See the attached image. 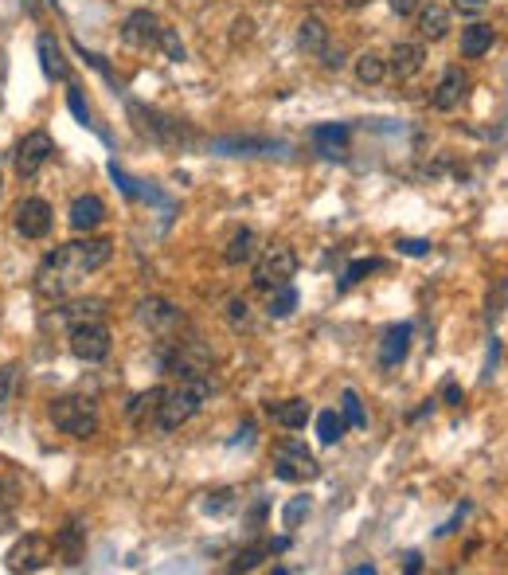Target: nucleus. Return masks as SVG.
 <instances>
[{"mask_svg": "<svg viewBox=\"0 0 508 575\" xmlns=\"http://www.w3.org/2000/svg\"><path fill=\"white\" fill-rule=\"evenodd\" d=\"M114 258V243L110 239H75L55 246L51 255L35 270V293L47 301H63L75 293V286L94 270H102Z\"/></svg>", "mask_w": 508, "mask_h": 575, "instance_id": "obj_1", "label": "nucleus"}, {"mask_svg": "<svg viewBox=\"0 0 508 575\" xmlns=\"http://www.w3.org/2000/svg\"><path fill=\"white\" fill-rule=\"evenodd\" d=\"M211 395V376H180L172 387H161L157 403V431H180Z\"/></svg>", "mask_w": 508, "mask_h": 575, "instance_id": "obj_2", "label": "nucleus"}, {"mask_svg": "<svg viewBox=\"0 0 508 575\" xmlns=\"http://www.w3.org/2000/svg\"><path fill=\"white\" fill-rule=\"evenodd\" d=\"M47 419H51L63 434H70V439H90V434H98V403H94L90 395H59V399H51Z\"/></svg>", "mask_w": 508, "mask_h": 575, "instance_id": "obj_3", "label": "nucleus"}, {"mask_svg": "<svg viewBox=\"0 0 508 575\" xmlns=\"http://www.w3.org/2000/svg\"><path fill=\"white\" fill-rule=\"evenodd\" d=\"M270 462H274V478L290 481V486H305V481L321 478V462L313 458V450L301 439H282L270 450Z\"/></svg>", "mask_w": 508, "mask_h": 575, "instance_id": "obj_4", "label": "nucleus"}, {"mask_svg": "<svg viewBox=\"0 0 508 575\" xmlns=\"http://www.w3.org/2000/svg\"><path fill=\"white\" fill-rule=\"evenodd\" d=\"M298 274V255H293L290 243H270L254 255V286L258 290H278Z\"/></svg>", "mask_w": 508, "mask_h": 575, "instance_id": "obj_5", "label": "nucleus"}, {"mask_svg": "<svg viewBox=\"0 0 508 575\" xmlns=\"http://www.w3.org/2000/svg\"><path fill=\"white\" fill-rule=\"evenodd\" d=\"M129 117H134V125H137L145 137L157 141V145L180 149L184 141H192V129H188L184 122H176V117H169V114H157V110H145V106L129 102Z\"/></svg>", "mask_w": 508, "mask_h": 575, "instance_id": "obj_6", "label": "nucleus"}, {"mask_svg": "<svg viewBox=\"0 0 508 575\" xmlns=\"http://www.w3.org/2000/svg\"><path fill=\"white\" fill-rule=\"evenodd\" d=\"M51 560H55V544L47 536H35V533L16 540V544L8 548V556H5L8 571H43Z\"/></svg>", "mask_w": 508, "mask_h": 575, "instance_id": "obj_7", "label": "nucleus"}, {"mask_svg": "<svg viewBox=\"0 0 508 575\" xmlns=\"http://www.w3.org/2000/svg\"><path fill=\"white\" fill-rule=\"evenodd\" d=\"M137 321L149 329L152 337H172V333H184V313L176 310L172 301H164V298H145L137 305Z\"/></svg>", "mask_w": 508, "mask_h": 575, "instance_id": "obj_8", "label": "nucleus"}, {"mask_svg": "<svg viewBox=\"0 0 508 575\" xmlns=\"http://www.w3.org/2000/svg\"><path fill=\"white\" fill-rule=\"evenodd\" d=\"M12 223H16V231L23 235V239H47L51 235V204H47L43 196H28V199H20L16 211H12Z\"/></svg>", "mask_w": 508, "mask_h": 575, "instance_id": "obj_9", "label": "nucleus"}, {"mask_svg": "<svg viewBox=\"0 0 508 575\" xmlns=\"http://www.w3.org/2000/svg\"><path fill=\"white\" fill-rule=\"evenodd\" d=\"M51 153H55V141H51L47 129H32V134H23V141L16 145V176L32 181V176L51 161Z\"/></svg>", "mask_w": 508, "mask_h": 575, "instance_id": "obj_10", "label": "nucleus"}, {"mask_svg": "<svg viewBox=\"0 0 508 575\" xmlns=\"http://www.w3.org/2000/svg\"><path fill=\"white\" fill-rule=\"evenodd\" d=\"M110 348H114V337H110V329H106V321L70 329V352H75L79 360L98 364V360L110 357Z\"/></svg>", "mask_w": 508, "mask_h": 575, "instance_id": "obj_11", "label": "nucleus"}, {"mask_svg": "<svg viewBox=\"0 0 508 575\" xmlns=\"http://www.w3.org/2000/svg\"><path fill=\"white\" fill-rule=\"evenodd\" d=\"M161 32H164V23H161L157 12H149V8L129 12L125 23H122V40H125L129 47H137V51H149V47H157Z\"/></svg>", "mask_w": 508, "mask_h": 575, "instance_id": "obj_12", "label": "nucleus"}, {"mask_svg": "<svg viewBox=\"0 0 508 575\" xmlns=\"http://www.w3.org/2000/svg\"><path fill=\"white\" fill-rule=\"evenodd\" d=\"M411 337H415V329H411V321H399V325H387L383 329V337H380V368L383 372H392L399 368V364L407 360V352H411Z\"/></svg>", "mask_w": 508, "mask_h": 575, "instance_id": "obj_13", "label": "nucleus"}, {"mask_svg": "<svg viewBox=\"0 0 508 575\" xmlns=\"http://www.w3.org/2000/svg\"><path fill=\"white\" fill-rule=\"evenodd\" d=\"M55 321H59V325H67V333H70V329H79V325L106 321V301H102V298H75V301L59 305Z\"/></svg>", "mask_w": 508, "mask_h": 575, "instance_id": "obj_14", "label": "nucleus"}, {"mask_svg": "<svg viewBox=\"0 0 508 575\" xmlns=\"http://www.w3.org/2000/svg\"><path fill=\"white\" fill-rule=\"evenodd\" d=\"M466 94H469V79H466V70L462 67H450L442 75V82H439V90H434V110H442V114H450V110H457V106L466 102Z\"/></svg>", "mask_w": 508, "mask_h": 575, "instance_id": "obj_15", "label": "nucleus"}, {"mask_svg": "<svg viewBox=\"0 0 508 575\" xmlns=\"http://www.w3.org/2000/svg\"><path fill=\"white\" fill-rule=\"evenodd\" d=\"M282 552H290V536H266V540H258V544H246L235 552L231 571H251V568H258V560L282 556Z\"/></svg>", "mask_w": 508, "mask_h": 575, "instance_id": "obj_16", "label": "nucleus"}, {"mask_svg": "<svg viewBox=\"0 0 508 575\" xmlns=\"http://www.w3.org/2000/svg\"><path fill=\"white\" fill-rule=\"evenodd\" d=\"M51 544L67 563H82V556H87V524H82V516H70Z\"/></svg>", "mask_w": 508, "mask_h": 575, "instance_id": "obj_17", "label": "nucleus"}, {"mask_svg": "<svg viewBox=\"0 0 508 575\" xmlns=\"http://www.w3.org/2000/svg\"><path fill=\"white\" fill-rule=\"evenodd\" d=\"M35 51H40V67L47 79L55 82H70V63L63 59V47H59V40L51 32H43L40 40H35Z\"/></svg>", "mask_w": 508, "mask_h": 575, "instance_id": "obj_18", "label": "nucleus"}, {"mask_svg": "<svg viewBox=\"0 0 508 575\" xmlns=\"http://www.w3.org/2000/svg\"><path fill=\"white\" fill-rule=\"evenodd\" d=\"M266 415L286 431H305V422L313 419V407L305 399H282V403H266Z\"/></svg>", "mask_w": 508, "mask_h": 575, "instance_id": "obj_19", "label": "nucleus"}, {"mask_svg": "<svg viewBox=\"0 0 508 575\" xmlns=\"http://www.w3.org/2000/svg\"><path fill=\"white\" fill-rule=\"evenodd\" d=\"M102 219H106V204H102L98 196H90V192H87V196H79L75 204H70V216H67V223H70V227H75L79 235L94 231Z\"/></svg>", "mask_w": 508, "mask_h": 575, "instance_id": "obj_20", "label": "nucleus"}, {"mask_svg": "<svg viewBox=\"0 0 508 575\" xmlns=\"http://www.w3.org/2000/svg\"><path fill=\"white\" fill-rule=\"evenodd\" d=\"M422 63H427V51H422V43H395L392 47V75L395 79H415Z\"/></svg>", "mask_w": 508, "mask_h": 575, "instance_id": "obj_21", "label": "nucleus"}, {"mask_svg": "<svg viewBox=\"0 0 508 575\" xmlns=\"http://www.w3.org/2000/svg\"><path fill=\"white\" fill-rule=\"evenodd\" d=\"M419 35L430 43L446 40V32H450V12H446L442 5H419Z\"/></svg>", "mask_w": 508, "mask_h": 575, "instance_id": "obj_22", "label": "nucleus"}, {"mask_svg": "<svg viewBox=\"0 0 508 575\" xmlns=\"http://www.w3.org/2000/svg\"><path fill=\"white\" fill-rule=\"evenodd\" d=\"M313 145L321 157H345L348 153V125H317L313 129Z\"/></svg>", "mask_w": 508, "mask_h": 575, "instance_id": "obj_23", "label": "nucleus"}, {"mask_svg": "<svg viewBox=\"0 0 508 575\" xmlns=\"http://www.w3.org/2000/svg\"><path fill=\"white\" fill-rule=\"evenodd\" d=\"M493 40H497V32H493V23H469L462 28V55L466 59H481L485 51H493Z\"/></svg>", "mask_w": 508, "mask_h": 575, "instance_id": "obj_24", "label": "nucleus"}, {"mask_svg": "<svg viewBox=\"0 0 508 575\" xmlns=\"http://www.w3.org/2000/svg\"><path fill=\"white\" fill-rule=\"evenodd\" d=\"M254 255H258V235H254L251 227L235 231L231 243L223 246V263H227V266H243V263H251Z\"/></svg>", "mask_w": 508, "mask_h": 575, "instance_id": "obj_25", "label": "nucleus"}, {"mask_svg": "<svg viewBox=\"0 0 508 575\" xmlns=\"http://www.w3.org/2000/svg\"><path fill=\"white\" fill-rule=\"evenodd\" d=\"M157 403H161V387H149L145 395H137L134 403H129V422H134L137 431L157 427Z\"/></svg>", "mask_w": 508, "mask_h": 575, "instance_id": "obj_26", "label": "nucleus"}, {"mask_svg": "<svg viewBox=\"0 0 508 575\" xmlns=\"http://www.w3.org/2000/svg\"><path fill=\"white\" fill-rule=\"evenodd\" d=\"M298 43L305 47V51L321 55L325 47H328V28H325V20H321V16H305V20H301V28H298Z\"/></svg>", "mask_w": 508, "mask_h": 575, "instance_id": "obj_27", "label": "nucleus"}, {"mask_svg": "<svg viewBox=\"0 0 508 575\" xmlns=\"http://www.w3.org/2000/svg\"><path fill=\"white\" fill-rule=\"evenodd\" d=\"M67 106H70V114H75V122L79 125H87V129H94L102 141H110V134L94 122V114H90V106H87V98H82V87H75V82H67Z\"/></svg>", "mask_w": 508, "mask_h": 575, "instance_id": "obj_28", "label": "nucleus"}, {"mask_svg": "<svg viewBox=\"0 0 508 575\" xmlns=\"http://www.w3.org/2000/svg\"><path fill=\"white\" fill-rule=\"evenodd\" d=\"M293 310H298V290L290 286H278V290H270V301H266V317L270 321H282V317H290Z\"/></svg>", "mask_w": 508, "mask_h": 575, "instance_id": "obj_29", "label": "nucleus"}, {"mask_svg": "<svg viewBox=\"0 0 508 575\" xmlns=\"http://www.w3.org/2000/svg\"><path fill=\"white\" fill-rule=\"evenodd\" d=\"M387 75V59L383 55H375V51H364L356 59V79L364 82V87H375V82H383Z\"/></svg>", "mask_w": 508, "mask_h": 575, "instance_id": "obj_30", "label": "nucleus"}, {"mask_svg": "<svg viewBox=\"0 0 508 575\" xmlns=\"http://www.w3.org/2000/svg\"><path fill=\"white\" fill-rule=\"evenodd\" d=\"M345 427H348L345 415H337L333 407H325L321 415H317V439H321V446H333L340 434H345Z\"/></svg>", "mask_w": 508, "mask_h": 575, "instance_id": "obj_31", "label": "nucleus"}, {"mask_svg": "<svg viewBox=\"0 0 508 575\" xmlns=\"http://www.w3.org/2000/svg\"><path fill=\"white\" fill-rule=\"evenodd\" d=\"M387 263L383 258H356V263H348L345 270V278H340V290H348V286H356V282H364L368 274H375V270H383Z\"/></svg>", "mask_w": 508, "mask_h": 575, "instance_id": "obj_32", "label": "nucleus"}, {"mask_svg": "<svg viewBox=\"0 0 508 575\" xmlns=\"http://www.w3.org/2000/svg\"><path fill=\"white\" fill-rule=\"evenodd\" d=\"M309 509H313V501L305 497V493H301V497H293L286 509H282V528H286V533H293V528H298L305 516H309Z\"/></svg>", "mask_w": 508, "mask_h": 575, "instance_id": "obj_33", "label": "nucleus"}, {"mask_svg": "<svg viewBox=\"0 0 508 575\" xmlns=\"http://www.w3.org/2000/svg\"><path fill=\"white\" fill-rule=\"evenodd\" d=\"M16 387H20V364H5L0 368V411H8V403L16 399Z\"/></svg>", "mask_w": 508, "mask_h": 575, "instance_id": "obj_34", "label": "nucleus"}, {"mask_svg": "<svg viewBox=\"0 0 508 575\" xmlns=\"http://www.w3.org/2000/svg\"><path fill=\"white\" fill-rule=\"evenodd\" d=\"M340 403H345V422H348V427H356V431H364V427H368V415H364V403H360V395L352 392V387H345V395H340Z\"/></svg>", "mask_w": 508, "mask_h": 575, "instance_id": "obj_35", "label": "nucleus"}, {"mask_svg": "<svg viewBox=\"0 0 508 575\" xmlns=\"http://www.w3.org/2000/svg\"><path fill=\"white\" fill-rule=\"evenodd\" d=\"M235 505H239V497H235V489H216V493H208V501H204V513L211 516H227Z\"/></svg>", "mask_w": 508, "mask_h": 575, "instance_id": "obj_36", "label": "nucleus"}, {"mask_svg": "<svg viewBox=\"0 0 508 575\" xmlns=\"http://www.w3.org/2000/svg\"><path fill=\"white\" fill-rule=\"evenodd\" d=\"M157 47H161V51H164V55H169V59H172V63H184V59H188V51H184V43H180V35H176L172 28H164V32H161V40H157Z\"/></svg>", "mask_w": 508, "mask_h": 575, "instance_id": "obj_37", "label": "nucleus"}, {"mask_svg": "<svg viewBox=\"0 0 508 575\" xmlns=\"http://www.w3.org/2000/svg\"><path fill=\"white\" fill-rule=\"evenodd\" d=\"M439 399H442L446 407H462V403H466L462 384H457V380H442V392H439Z\"/></svg>", "mask_w": 508, "mask_h": 575, "instance_id": "obj_38", "label": "nucleus"}, {"mask_svg": "<svg viewBox=\"0 0 508 575\" xmlns=\"http://www.w3.org/2000/svg\"><path fill=\"white\" fill-rule=\"evenodd\" d=\"M399 255H411V258H422L430 255V239H399Z\"/></svg>", "mask_w": 508, "mask_h": 575, "instance_id": "obj_39", "label": "nucleus"}, {"mask_svg": "<svg viewBox=\"0 0 508 575\" xmlns=\"http://www.w3.org/2000/svg\"><path fill=\"white\" fill-rule=\"evenodd\" d=\"M75 51H79L82 59H87V63H90L94 70H102V75H106V79H110V82H117V79H114V70H110V63H106V59H102V55H94V51H87V47H82V43H75Z\"/></svg>", "mask_w": 508, "mask_h": 575, "instance_id": "obj_40", "label": "nucleus"}, {"mask_svg": "<svg viewBox=\"0 0 508 575\" xmlns=\"http://www.w3.org/2000/svg\"><path fill=\"white\" fill-rule=\"evenodd\" d=\"M227 317H231L235 325H246V317H251V301H246V298H231L227 301Z\"/></svg>", "mask_w": 508, "mask_h": 575, "instance_id": "obj_41", "label": "nucleus"}, {"mask_svg": "<svg viewBox=\"0 0 508 575\" xmlns=\"http://www.w3.org/2000/svg\"><path fill=\"white\" fill-rule=\"evenodd\" d=\"M497 364H501V340L493 337V345H489V357H485V372H481V380H493V376H497Z\"/></svg>", "mask_w": 508, "mask_h": 575, "instance_id": "obj_42", "label": "nucleus"}, {"mask_svg": "<svg viewBox=\"0 0 508 575\" xmlns=\"http://www.w3.org/2000/svg\"><path fill=\"white\" fill-rule=\"evenodd\" d=\"M501 305H504V282H497V290L489 293V321H501Z\"/></svg>", "mask_w": 508, "mask_h": 575, "instance_id": "obj_43", "label": "nucleus"}, {"mask_svg": "<svg viewBox=\"0 0 508 575\" xmlns=\"http://www.w3.org/2000/svg\"><path fill=\"white\" fill-rule=\"evenodd\" d=\"M454 8L462 12V16H481V12L489 8V0H454Z\"/></svg>", "mask_w": 508, "mask_h": 575, "instance_id": "obj_44", "label": "nucleus"}, {"mask_svg": "<svg viewBox=\"0 0 508 575\" xmlns=\"http://www.w3.org/2000/svg\"><path fill=\"white\" fill-rule=\"evenodd\" d=\"M321 59H325L328 70H340V67H345V51H340V47H337V51H333V47H325Z\"/></svg>", "mask_w": 508, "mask_h": 575, "instance_id": "obj_45", "label": "nucleus"}, {"mask_svg": "<svg viewBox=\"0 0 508 575\" xmlns=\"http://www.w3.org/2000/svg\"><path fill=\"white\" fill-rule=\"evenodd\" d=\"M387 5H392V12L395 16H411V12H415L422 0H387Z\"/></svg>", "mask_w": 508, "mask_h": 575, "instance_id": "obj_46", "label": "nucleus"}, {"mask_svg": "<svg viewBox=\"0 0 508 575\" xmlns=\"http://www.w3.org/2000/svg\"><path fill=\"white\" fill-rule=\"evenodd\" d=\"M403 568H407L411 575L422 571V556H419V552H407V563H403Z\"/></svg>", "mask_w": 508, "mask_h": 575, "instance_id": "obj_47", "label": "nucleus"}, {"mask_svg": "<svg viewBox=\"0 0 508 575\" xmlns=\"http://www.w3.org/2000/svg\"><path fill=\"white\" fill-rule=\"evenodd\" d=\"M352 575H375V563H360V568H352Z\"/></svg>", "mask_w": 508, "mask_h": 575, "instance_id": "obj_48", "label": "nucleus"}, {"mask_svg": "<svg viewBox=\"0 0 508 575\" xmlns=\"http://www.w3.org/2000/svg\"><path fill=\"white\" fill-rule=\"evenodd\" d=\"M348 8H364V5H372V0H345Z\"/></svg>", "mask_w": 508, "mask_h": 575, "instance_id": "obj_49", "label": "nucleus"}, {"mask_svg": "<svg viewBox=\"0 0 508 575\" xmlns=\"http://www.w3.org/2000/svg\"><path fill=\"white\" fill-rule=\"evenodd\" d=\"M51 5H55V0H51Z\"/></svg>", "mask_w": 508, "mask_h": 575, "instance_id": "obj_50", "label": "nucleus"}]
</instances>
